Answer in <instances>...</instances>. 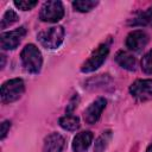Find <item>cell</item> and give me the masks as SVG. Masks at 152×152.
I'll use <instances>...</instances> for the list:
<instances>
[{
    "label": "cell",
    "mask_w": 152,
    "mask_h": 152,
    "mask_svg": "<svg viewBox=\"0 0 152 152\" xmlns=\"http://www.w3.org/2000/svg\"><path fill=\"white\" fill-rule=\"evenodd\" d=\"M64 17V7L61 1H45L40 7L39 19L46 23H57Z\"/></svg>",
    "instance_id": "5b68a950"
},
{
    "label": "cell",
    "mask_w": 152,
    "mask_h": 152,
    "mask_svg": "<svg viewBox=\"0 0 152 152\" xmlns=\"http://www.w3.org/2000/svg\"><path fill=\"white\" fill-rule=\"evenodd\" d=\"M77 102H78V96H77V94L70 100V102H69V106L66 107V109H65V112H66V114H71V112L76 108V106H77Z\"/></svg>",
    "instance_id": "ffe728a7"
},
{
    "label": "cell",
    "mask_w": 152,
    "mask_h": 152,
    "mask_svg": "<svg viewBox=\"0 0 152 152\" xmlns=\"http://www.w3.org/2000/svg\"><path fill=\"white\" fill-rule=\"evenodd\" d=\"M93 138L94 135L90 131H83V132L77 133L74 137L72 144H71L74 152H86L90 147L93 142Z\"/></svg>",
    "instance_id": "30bf717a"
},
{
    "label": "cell",
    "mask_w": 152,
    "mask_h": 152,
    "mask_svg": "<svg viewBox=\"0 0 152 152\" xmlns=\"http://www.w3.org/2000/svg\"><path fill=\"white\" fill-rule=\"evenodd\" d=\"M106 104H107V100L104 97H97L95 101H93L83 112L84 121L89 125L97 122L103 109L106 108Z\"/></svg>",
    "instance_id": "ba28073f"
},
{
    "label": "cell",
    "mask_w": 152,
    "mask_h": 152,
    "mask_svg": "<svg viewBox=\"0 0 152 152\" xmlns=\"http://www.w3.org/2000/svg\"><path fill=\"white\" fill-rule=\"evenodd\" d=\"M141 69L145 74H152V49L144 55L141 59Z\"/></svg>",
    "instance_id": "ac0fdd59"
},
{
    "label": "cell",
    "mask_w": 152,
    "mask_h": 152,
    "mask_svg": "<svg viewBox=\"0 0 152 152\" xmlns=\"http://www.w3.org/2000/svg\"><path fill=\"white\" fill-rule=\"evenodd\" d=\"M10 128H11V122H10L8 120L2 121V124H1V140L5 139V137L7 135Z\"/></svg>",
    "instance_id": "44dd1931"
},
{
    "label": "cell",
    "mask_w": 152,
    "mask_h": 152,
    "mask_svg": "<svg viewBox=\"0 0 152 152\" xmlns=\"http://www.w3.org/2000/svg\"><path fill=\"white\" fill-rule=\"evenodd\" d=\"M109 48H110V43L109 42H104L102 44H100L89 56V58L82 64L81 66V71L84 74L88 72H93L95 70H97L103 62L107 59L108 53H109Z\"/></svg>",
    "instance_id": "7a4b0ae2"
},
{
    "label": "cell",
    "mask_w": 152,
    "mask_h": 152,
    "mask_svg": "<svg viewBox=\"0 0 152 152\" xmlns=\"http://www.w3.org/2000/svg\"><path fill=\"white\" fill-rule=\"evenodd\" d=\"M64 138L59 133H50L44 139L42 152H62L64 147Z\"/></svg>",
    "instance_id": "8fae6325"
},
{
    "label": "cell",
    "mask_w": 152,
    "mask_h": 152,
    "mask_svg": "<svg viewBox=\"0 0 152 152\" xmlns=\"http://www.w3.org/2000/svg\"><path fill=\"white\" fill-rule=\"evenodd\" d=\"M1 59H2V63H1V68H4V65H5V56H4V55H1Z\"/></svg>",
    "instance_id": "603a6c76"
},
{
    "label": "cell",
    "mask_w": 152,
    "mask_h": 152,
    "mask_svg": "<svg viewBox=\"0 0 152 152\" xmlns=\"http://www.w3.org/2000/svg\"><path fill=\"white\" fill-rule=\"evenodd\" d=\"M131 95L138 101H147L152 99V78H140L129 86Z\"/></svg>",
    "instance_id": "8992f818"
},
{
    "label": "cell",
    "mask_w": 152,
    "mask_h": 152,
    "mask_svg": "<svg viewBox=\"0 0 152 152\" xmlns=\"http://www.w3.org/2000/svg\"><path fill=\"white\" fill-rule=\"evenodd\" d=\"M148 43V34L142 30H134L126 37V46L134 52H140Z\"/></svg>",
    "instance_id": "9c48e42d"
},
{
    "label": "cell",
    "mask_w": 152,
    "mask_h": 152,
    "mask_svg": "<svg viewBox=\"0 0 152 152\" xmlns=\"http://www.w3.org/2000/svg\"><path fill=\"white\" fill-rule=\"evenodd\" d=\"M146 152H152V144H150V145L147 146V148H146Z\"/></svg>",
    "instance_id": "7402d4cb"
},
{
    "label": "cell",
    "mask_w": 152,
    "mask_h": 152,
    "mask_svg": "<svg viewBox=\"0 0 152 152\" xmlns=\"http://www.w3.org/2000/svg\"><path fill=\"white\" fill-rule=\"evenodd\" d=\"M58 124L63 129L69 132H75L76 129L80 128V118L72 114H65L64 116L59 118Z\"/></svg>",
    "instance_id": "4fadbf2b"
},
{
    "label": "cell",
    "mask_w": 152,
    "mask_h": 152,
    "mask_svg": "<svg viewBox=\"0 0 152 152\" xmlns=\"http://www.w3.org/2000/svg\"><path fill=\"white\" fill-rule=\"evenodd\" d=\"M132 26H150L152 27V6H150L146 11L139 13L131 23Z\"/></svg>",
    "instance_id": "5bb4252c"
},
{
    "label": "cell",
    "mask_w": 152,
    "mask_h": 152,
    "mask_svg": "<svg viewBox=\"0 0 152 152\" xmlns=\"http://www.w3.org/2000/svg\"><path fill=\"white\" fill-rule=\"evenodd\" d=\"M19 20V15L15 13V11H13V10H7L5 13H4V15H2V18H1V28H6V27H8V26H11V25H13L14 23H17Z\"/></svg>",
    "instance_id": "e0dca14e"
},
{
    "label": "cell",
    "mask_w": 152,
    "mask_h": 152,
    "mask_svg": "<svg viewBox=\"0 0 152 152\" xmlns=\"http://www.w3.org/2000/svg\"><path fill=\"white\" fill-rule=\"evenodd\" d=\"M115 61L121 68L128 71H133L135 69V58L128 51H124V50L118 51L115 55Z\"/></svg>",
    "instance_id": "7c38bea8"
},
{
    "label": "cell",
    "mask_w": 152,
    "mask_h": 152,
    "mask_svg": "<svg viewBox=\"0 0 152 152\" xmlns=\"http://www.w3.org/2000/svg\"><path fill=\"white\" fill-rule=\"evenodd\" d=\"M23 68L30 74H38L43 65V56L34 44H27L20 52Z\"/></svg>",
    "instance_id": "6da1fadb"
},
{
    "label": "cell",
    "mask_w": 152,
    "mask_h": 152,
    "mask_svg": "<svg viewBox=\"0 0 152 152\" xmlns=\"http://www.w3.org/2000/svg\"><path fill=\"white\" fill-rule=\"evenodd\" d=\"M13 4L17 8H19L21 11H30L38 5V1H36V0H33V1L32 0H19V1L15 0Z\"/></svg>",
    "instance_id": "d6986e66"
},
{
    "label": "cell",
    "mask_w": 152,
    "mask_h": 152,
    "mask_svg": "<svg viewBox=\"0 0 152 152\" xmlns=\"http://www.w3.org/2000/svg\"><path fill=\"white\" fill-rule=\"evenodd\" d=\"M25 91V83L21 78H11L1 86V102L11 103L21 97Z\"/></svg>",
    "instance_id": "277c9868"
},
{
    "label": "cell",
    "mask_w": 152,
    "mask_h": 152,
    "mask_svg": "<svg viewBox=\"0 0 152 152\" xmlns=\"http://www.w3.org/2000/svg\"><path fill=\"white\" fill-rule=\"evenodd\" d=\"M26 34V28L24 26H20L15 30L4 32L0 36V46L2 50H14L18 48L20 42Z\"/></svg>",
    "instance_id": "52a82bcc"
},
{
    "label": "cell",
    "mask_w": 152,
    "mask_h": 152,
    "mask_svg": "<svg viewBox=\"0 0 152 152\" xmlns=\"http://www.w3.org/2000/svg\"><path fill=\"white\" fill-rule=\"evenodd\" d=\"M65 31L63 26H51L40 31L37 36L38 42L46 49H57L64 39Z\"/></svg>",
    "instance_id": "3957f363"
},
{
    "label": "cell",
    "mask_w": 152,
    "mask_h": 152,
    "mask_svg": "<svg viewBox=\"0 0 152 152\" xmlns=\"http://www.w3.org/2000/svg\"><path fill=\"white\" fill-rule=\"evenodd\" d=\"M97 4L99 1H94V0H76L72 2V7L77 12L86 13L91 11L95 6H97Z\"/></svg>",
    "instance_id": "2e32d148"
},
{
    "label": "cell",
    "mask_w": 152,
    "mask_h": 152,
    "mask_svg": "<svg viewBox=\"0 0 152 152\" xmlns=\"http://www.w3.org/2000/svg\"><path fill=\"white\" fill-rule=\"evenodd\" d=\"M113 137V133L110 129H107V131H103L99 137L97 139L95 140V145H94V152H103L108 144L110 142V139Z\"/></svg>",
    "instance_id": "9a60e30c"
}]
</instances>
